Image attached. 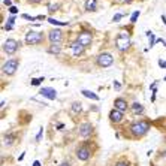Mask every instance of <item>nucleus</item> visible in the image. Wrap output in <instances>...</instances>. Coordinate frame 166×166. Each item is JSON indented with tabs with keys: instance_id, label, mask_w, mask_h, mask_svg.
Segmentation results:
<instances>
[{
	"instance_id": "1",
	"label": "nucleus",
	"mask_w": 166,
	"mask_h": 166,
	"mask_svg": "<svg viewBox=\"0 0 166 166\" xmlns=\"http://www.w3.org/2000/svg\"><path fill=\"white\" fill-rule=\"evenodd\" d=\"M150 127H151V123L145 118H141V120H135L132 121L129 126H127V130L130 133V139H142L148 132H150Z\"/></svg>"
},
{
	"instance_id": "2",
	"label": "nucleus",
	"mask_w": 166,
	"mask_h": 166,
	"mask_svg": "<svg viewBox=\"0 0 166 166\" xmlns=\"http://www.w3.org/2000/svg\"><path fill=\"white\" fill-rule=\"evenodd\" d=\"M114 45H115L118 52H127L130 48H132V38H130V33L120 32L115 36Z\"/></svg>"
},
{
	"instance_id": "3",
	"label": "nucleus",
	"mask_w": 166,
	"mask_h": 166,
	"mask_svg": "<svg viewBox=\"0 0 166 166\" xmlns=\"http://www.w3.org/2000/svg\"><path fill=\"white\" fill-rule=\"evenodd\" d=\"M94 151H96V148H91L88 141H84V142H81L80 145L75 148V156H76L78 160L87 162V160L91 159V156H93Z\"/></svg>"
},
{
	"instance_id": "4",
	"label": "nucleus",
	"mask_w": 166,
	"mask_h": 166,
	"mask_svg": "<svg viewBox=\"0 0 166 166\" xmlns=\"http://www.w3.org/2000/svg\"><path fill=\"white\" fill-rule=\"evenodd\" d=\"M45 39H47L45 33L36 32V30H30V32L25 33L24 42H25V45H29V47H38V45H42V43L45 42Z\"/></svg>"
},
{
	"instance_id": "5",
	"label": "nucleus",
	"mask_w": 166,
	"mask_h": 166,
	"mask_svg": "<svg viewBox=\"0 0 166 166\" xmlns=\"http://www.w3.org/2000/svg\"><path fill=\"white\" fill-rule=\"evenodd\" d=\"M18 66H20V58L14 57V58L6 60V62L2 64V73L6 75V76H14Z\"/></svg>"
},
{
	"instance_id": "6",
	"label": "nucleus",
	"mask_w": 166,
	"mask_h": 166,
	"mask_svg": "<svg viewBox=\"0 0 166 166\" xmlns=\"http://www.w3.org/2000/svg\"><path fill=\"white\" fill-rule=\"evenodd\" d=\"M20 48H21V42L16 40V39H12V38L6 39L3 42V45H2V51L5 52L6 56H14Z\"/></svg>"
},
{
	"instance_id": "7",
	"label": "nucleus",
	"mask_w": 166,
	"mask_h": 166,
	"mask_svg": "<svg viewBox=\"0 0 166 166\" xmlns=\"http://www.w3.org/2000/svg\"><path fill=\"white\" fill-rule=\"evenodd\" d=\"M112 64H114V56L111 52H100L96 57V66L97 67L106 69V67H111Z\"/></svg>"
},
{
	"instance_id": "8",
	"label": "nucleus",
	"mask_w": 166,
	"mask_h": 166,
	"mask_svg": "<svg viewBox=\"0 0 166 166\" xmlns=\"http://www.w3.org/2000/svg\"><path fill=\"white\" fill-rule=\"evenodd\" d=\"M47 39L49 43H60V45H63L66 40V34L60 29H52L47 33Z\"/></svg>"
},
{
	"instance_id": "9",
	"label": "nucleus",
	"mask_w": 166,
	"mask_h": 166,
	"mask_svg": "<svg viewBox=\"0 0 166 166\" xmlns=\"http://www.w3.org/2000/svg\"><path fill=\"white\" fill-rule=\"evenodd\" d=\"M75 40L78 43H81L85 49L90 48L91 43H93V32H90V30H81L80 33L76 34V39Z\"/></svg>"
},
{
	"instance_id": "10",
	"label": "nucleus",
	"mask_w": 166,
	"mask_h": 166,
	"mask_svg": "<svg viewBox=\"0 0 166 166\" xmlns=\"http://www.w3.org/2000/svg\"><path fill=\"white\" fill-rule=\"evenodd\" d=\"M78 135H80L81 138L84 139H88L94 135V127L91 123H88V121H85V123H81L80 126H78Z\"/></svg>"
},
{
	"instance_id": "11",
	"label": "nucleus",
	"mask_w": 166,
	"mask_h": 166,
	"mask_svg": "<svg viewBox=\"0 0 166 166\" xmlns=\"http://www.w3.org/2000/svg\"><path fill=\"white\" fill-rule=\"evenodd\" d=\"M69 52H71V56L72 57H81V56H84V52H85V48L81 45V43H78L76 40H73V42H71L69 43Z\"/></svg>"
},
{
	"instance_id": "12",
	"label": "nucleus",
	"mask_w": 166,
	"mask_h": 166,
	"mask_svg": "<svg viewBox=\"0 0 166 166\" xmlns=\"http://www.w3.org/2000/svg\"><path fill=\"white\" fill-rule=\"evenodd\" d=\"M123 120H124V112H121L115 108H112L109 111V121L112 124H120Z\"/></svg>"
},
{
	"instance_id": "13",
	"label": "nucleus",
	"mask_w": 166,
	"mask_h": 166,
	"mask_svg": "<svg viewBox=\"0 0 166 166\" xmlns=\"http://www.w3.org/2000/svg\"><path fill=\"white\" fill-rule=\"evenodd\" d=\"M114 108L121 111V112H127L129 108H130V105L127 103V100L124 97H115L114 99Z\"/></svg>"
},
{
	"instance_id": "14",
	"label": "nucleus",
	"mask_w": 166,
	"mask_h": 166,
	"mask_svg": "<svg viewBox=\"0 0 166 166\" xmlns=\"http://www.w3.org/2000/svg\"><path fill=\"white\" fill-rule=\"evenodd\" d=\"M39 93L43 96V97H47V99H49V100H56V99H57V91H56L54 88H49V87L40 88Z\"/></svg>"
},
{
	"instance_id": "15",
	"label": "nucleus",
	"mask_w": 166,
	"mask_h": 166,
	"mask_svg": "<svg viewBox=\"0 0 166 166\" xmlns=\"http://www.w3.org/2000/svg\"><path fill=\"white\" fill-rule=\"evenodd\" d=\"M62 49H63V45H60V43H49L47 47V52L51 56H60Z\"/></svg>"
},
{
	"instance_id": "16",
	"label": "nucleus",
	"mask_w": 166,
	"mask_h": 166,
	"mask_svg": "<svg viewBox=\"0 0 166 166\" xmlns=\"http://www.w3.org/2000/svg\"><path fill=\"white\" fill-rule=\"evenodd\" d=\"M2 139H3V145L11 147V145L16 141V135H15L14 132H8V133H5V135L2 136Z\"/></svg>"
},
{
	"instance_id": "17",
	"label": "nucleus",
	"mask_w": 166,
	"mask_h": 166,
	"mask_svg": "<svg viewBox=\"0 0 166 166\" xmlns=\"http://www.w3.org/2000/svg\"><path fill=\"white\" fill-rule=\"evenodd\" d=\"M84 9L87 12H96L97 11V0H85L84 2Z\"/></svg>"
},
{
	"instance_id": "18",
	"label": "nucleus",
	"mask_w": 166,
	"mask_h": 166,
	"mask_svg": "<svg viewBox=\"0 0 166 166\" xmlns=\"http://www.w3.org/2000/svg\"><path fill=\"white\" fill-rule=\"evenodd\" d=\"M130 111H132L133 115H141V114H144V106L139 102H133L130 105Z\"/></svg>"
},
{
	"instance_id": "19",
	"label": "nucleus",
	"mask_w": 166,
	"mask_h": 166,
	"mask_svg": "<svg viewBox=\"0 0 166 166\" xmlns=\"http://www.w3.org/2000/svg\"><path fill=\"white\" fill-rule=\"evenodd\" d=\"M60 8H62V3H60V2H49V3H47V9H48L49 15L56 14Z\"/></svg>"
},
{
	"instance_id": "20",
	"label": "nucleus",
	"mask_w": 166,
	"mask_h": 166,
	"mask_svg": "<svg viewBox=\"0 0 166 166\" xmlns=\"http://www.w3.org/2000/svg\"><path fill=\"white\" fill-rule=\"evenodd\" d=\"M82 112V103L81 102H73L71 105V114L72 115H80Z\"/></svg>"
},
{
	"instance_id": "21",
	"label": "nucleus",
	"mask_w": 166,
	"mask_h": 166,
	"mask_svg": "<svg viewBox=\"0 0 166 166\" xmlns=\"http://www.w3.org/2000/svg\"><path fill=\"white\" fill-rule=\"evenodd\" d=\"M81 93L85 96V97H88V99H91V100H96V102L99 100V96H97V94H94L93 91H88V90H82Z\"/></svg>"
},
{
	"instance_id": "22",
	"label": "nucleus",
	"mask_w": 166,
	"mask_h": 166,
	"mask_svg": "<svg viewBox=\"0 0 166 166\" xmlns=\"http://www.w3.org/2000/svg\"><path fill=\"white\" fill-rule=\"evenodd\" d=\"M48 23L49 24H54V25H67V23H62V21H57V20H54V18H48Z\"/></svg>"
},
{
	"instance_id": "23",
	"label": "nucleus",
	"mask_w": 166,
	"mask_h": 166,
	"mask_svg": "<svg viewBox=\"0 0 166 166\" xmlns=\"http://www.w3.org/2000/svg\"><path fill=\"white\" fill-rule=\"evenodd\" d=\"M42 81H43V76H40V78H33L30 84L36 87V85H40V84H42Z\"/></svg>"
},
{
	"instance_id": "24",
	"label": "nucleus",
	"mask_w": 166,
	"mask_h": 166,
	"mask_svg": "<svg viewBox=\"0 0 166 166\" xmlns=\"http://www.w3.org/2000/svg\"><path fill=\"white\" fill-rule=\"evenodd\" d=\"M139 15H141V12H139V11H135L133 14H132V18H130V23H132V24H135L136 23V20H138V16Z\"/></svg>"
},
{
	"instance_id": "25",
	"label": "nucleus",
	"mask_w": 166,
	"mask_h": 166,
	"mask_svg": "<svg viewBox=\"0 0 166 166\" xmlns=\"http://www.w3.org/2000/svg\"><path fill=\"white\" fill-rule=\"evenodd\" d=\"M42 136H43V127H39V132H38V135H36V142H40Z\"/></svg>"
},
{
	"instance_id": "26",
	"label": "nucleus",
	"mask_w": 166,
	"mask_h": 166,
	"mask_svg": "<svg viewBox=\"0 0 166 166\" xmlns=\"http://www.w3.org/2000/svg\"><path fill=\"white\" fill-rule=\"evenodd\" d=\"M115 166H130V163H129L127 160L123 159V160H118V162L115 163Z\"/></svg>"
},
{
	"instance_id": "27",
	"label": "nucleus",
	"mask_w": 166,
	"mask_h": 166,
	"mask_svg": "<svg viewBox=\"0 0 166 166\" xmlns=\"http://www.w3.org/2000/svg\"><path fill=\"white\" fill-rule=\"evenodd\" d=\"M123 16H124V14H117V15H114V16H112V21H114V23H117V21H120L121 18H123Z\"/></svg>"
},
{
	"instance_id": "28",
	"label": "nucleus",
	"mask_w": 166,
	"mask_h": 166,
	"mask_svg": "<svg viewBox=\"0 0 166 166\" xmlns=\"http://www.w3.org/2000/svg\"><path fill=\"white\" fill-rule=\"evenodd\" d=\"M135 0H115V3H120V5H130Z\"/></svg>"
},
{
	"instance_id": "29",
	"label": "nucleus",
	"mask_w": 166,
	"mask_h": 166,
	"mask_svg": "<svg viewBox=\"0 0 166 166\" xmlns=\"http://www.w3.org/2000/svg\"><path fill=\"white\" fill-rule=\"evenodd\" d=\"M25 2H27L29 5H40L43 0H25Z\"/></svg>"
},
{
	"instance_id": "30",
	"label": "nucleus",
	"mask_w": 166,
	"mask_h": 166,
	"mask_svg": "<svg viewBox=\"0 0 166 166\" xmlns=\"http://www.w3.org/2000/svg\"><path fill=\"white\" fill-rule=\"evenodd\" d=\"M23 18H24V20H30V21H34V20H38L36 16H30V15H27V14H24V15H23Z\"/></svg>"
},
{
	"instance_id": "31",
	"label": "nucleus",
	"mask_w": 166,
	"mask_h": 166,
	"mask_svg": "<svg viewBox=\"0 0 166 166\" xmlns=\"http://www.w3.org/2000/svg\"><path fill=\"white\" fill-rule=\"evenodd\" d=\"M58 166H72V165H71V162H69V160H63Z\"/></svg>"
},
{
	"instance_id": "32",
	"label": "nucleus",
	"mask_w": 166,
	"mask_h": 166,
	"mask_svg": "<svg viewBox=\"0 0 166 166\" xmlns=\"http://www.w3.org/2000/svg\"><path fill=\"white\" fill-rule=\"evenodd\" d=\"M14 23H15V16H9V18H8V24H12L14 25Z\"/></svg>"
},
{
	"instance_id": "33",
	"label": "nucleus",
	"mask_w": 166,
	"mask_h": 166,
	"mask_svg": "<svg viewBox=\"0 0 166 166\" xmlns=\"http://www.w3.org/2000/svg\"><path fill=\"white\" fill-rule=\"evenodd\" d=\"M159 66L162 69H166V62H163V60H159Z\"/></svg>"
},
{
	"instance_id": "34",
	"label": "nucleus",
	"mask_w": 166,
	"mask_h": 166,
	"mask_svg": "<svg viewBox=\"0 0 166 166\" xmlns=\"http://www.w3.org/2000/svg\"><path fill=\"white\" fill-rule=\"evenodd\" d=\"M9 12H11V14H16V12H18V9H16L15 6H11V8H9Z\"/></svg>"
},
{
	"instance_id": "35",
	"label": "nucleus",
	"mask_w": 166,
	"mask_h": 166,
	"mask_svg": "<svg viewBox=\"0 0 166 166\" xmlns=\"http://www.w3.org/2000/svg\"><path fill=\"white\" fill-rule=\"evenodd\" d=\"M12 27H14L12 24H8V23H6V25H5L3 29H5V30H12Z\"/></svg>"
},
{
	"instance_id": "36",
	"label": "nucleus",
	"mask_w": 166,
	"mask_h": 166,
	"mask_svg": "<svg viewBox=\"0 0 166 166\" xmlns=\"http://www.w3.org/2000/svg\"><path fill=\"white\" fill-rule=\"evenodd\" d=\"M3 5H6V6L11 8V0H3Z\"/></svg>"
},
{
	"instance_id": "37",
	"label": "nucleus",
	"mask_w": 166,
	"mask_h": 166,
	"mask_svg": "<svg viewBox=\"0 0 166 166\" xmlns=\"http://www.w3.org/2000/svg\"><path fill=\"white\" fill-rule=\"evenodd\" d=\"M33 166H42V165H40V162H39V160H34Z\"/></svg>"
},
{
	"instance_id": "38",
	"label": "nucleus",
	"mask_w": 166,
	"mask_h": 166,
	"mask_svg": "<svg viewBox=\"0 0 166 166\" xmlns=\"http://www.w3.org/2000/svg\"><path fill=\"white\" fill-rule=\"evenodd\" d=\"M114 87H115V90H120V84L118 82H114Z\"/></svg>"
},
{
	"instance_id": "39",
	"label": "nucleus",
	"mask_w": 166,
	"mask_h": 166,
	"mask_svg": "<svg viewBox=\"0 0 166 166\" xmlns=\"http://www.w3.org/2000/svg\"><path fill=\"white\" fill-rule=\"evenodd\" d=\"M163 81H166V76H165V78H163Z\"/></svg>"
}]
</instances>
